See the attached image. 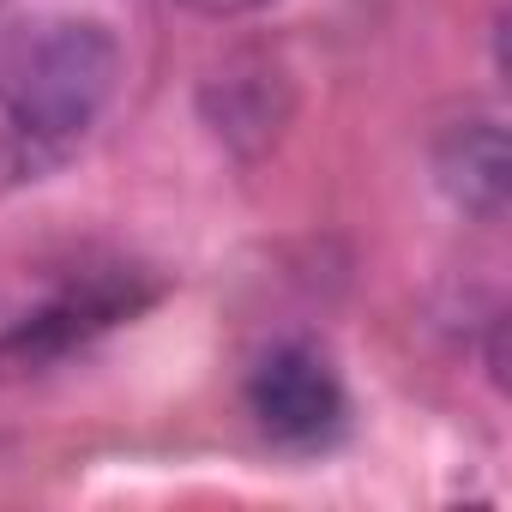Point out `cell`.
<instances>
[{"instance_id":"3957f363","label":"cell","mask_w":512,"mask_h":512,"mask_svg":"<svg viewBox=\"0 0 512 512\" xmlns=\"http://www.w3.org/2000/svg\"><path fill=\"white\" fill-rule=\"evenodd\" d=\"M290 73L266 55V49H241L223 67H211L199 109L211 121V133L235 151V157H266L290 121Z\"/></svg>"},{"instance_id":"5b68a950","label":"cell","mask_w":512,"mask_h":512,"mask_svg":"<svg viewBox=\"0 0 512 512\" xmlns=\"http://www.w3.org/2000/svg\"><path fill=\"white\" fill-rule=\"evenodd\" d=\"M181 7H193V13H205V19H247V13L272 7V0H181Z\"/></svg>"},{"instance_id":"7a4b0ae2","label":"cell","mask_w":512,"mask_h":512,"mask_svg":"<svg viewBox=\"0 0 512 512\" xmlns=\"http://www.w3.org/2000/svg\"><path fill=\"white\" fill-rule=\"evenodd\" d=\"M247 410L272 440L314 446L344 422V380L314 344H278L247 374Z\"/></svg>"},{"instance_id":"277c9868","label":"cell","mask_w":512,"mask_h":512,"mask_svg":"<svg viewBox=\"0 0 512 512\" xmlns=\"http://www.w3.org/2000/svg\"><path fill=\"white\" fill-rule=\"evenodd\" d=\"M434 181L458 211L494 223L512 193V157H506L500 121H452L434 139Z\"/></svg>"},{"instance_id":"6da1fadb","label":"cell","mask_w":512,"mask_h":512,"mask_svg":"<svg viewBox=\"0 0 512 512\" xmlns=\"http://www.w3.org/2000/svg\"><path fill=\"white\" fill-rule=\"evenodd\" d=\"M121 85V43L97 19H49L0 61V163L19 181L61 169Z\"/></svg>"}]
</instances>
